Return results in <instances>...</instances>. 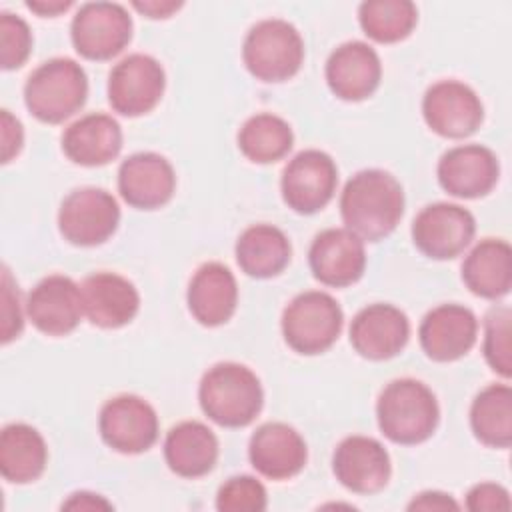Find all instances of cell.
Instances as JSON below:
<instances>
[{"mask_svg": "<svg viewBox=\"0 0 512 512\" xmlns=\"http://www.w3.org/2000/svg\"><path fill=\"white\" fill-rule=\"evenodd\" d=\"M340 214L346 228L358 238L378 242L402 220L404 190L386 170H360L342 190Z\"/></svg>", "mask_w": 512, "mask_h": 512, "instance_id": "obj_1", "label": "cell"}, {"mask_svg": "<svg viewBox=\"0 0 512 512\" xmlns=\"http://www.w3.org/2000/svg\"><path fill=\"white\" fill-rule=\"evenodd\" d=\"M202 412L224 428H244L256 420L264 404L258 376L244 364L218 362L208 368L198 386Z\"/></svg>", "mask_w": 512, "mask_h": 512, "instance_id": "obj_2", "label": "cell"}, {"mask_svg": "<svg viewBox=\"0 0 512 512\" xmlns=\"http://www.w3.org/2000/svg\"><path fill=\"white\" fill-rule=\"evenodd\" d=\"M376 418L382 434L402 446L428 440L440 420L434 392L420 380L398 378L384 386L376 402Z\"/></svg>", "mask_w": 512, "mask_h": 512, "instance_id": "obj_3", "label": "cell"}, {"mask_svg": "<svg viewBox=\"0 0 512 512\" xmlns=\"http://www.w3.org/2000/svg\"><path fill=\"white\" fill-rule=\"evenodd\" d=\"M88 78L72 58L42 62L24 84L28 112L44 124H60L74 116L86 102Z\"/></svg>", "mask_w": 512, "mask_h": 512, "instance_id": "obj_4", "label": "cell"}, {"mask_svg": "<svg viewBox=\"0 0 512 512\" xmlns=\"http://www.w3.org/2000/svg\"><path fill=\"white\" fill-rule=\"evenodd\" d=\"M242 60L256 80L284 82L296 76L304 62V40L286 20H262L248 30Z\"/></svg>", "mask_w": 512, "mask_h": 512, "instance_id": "obj_5", "label": "cell"}, {"mask_svg": "<svg viewBox=\"0 0 512 512\" xmlns=\"http://www.w3.org/2000/svg\"><path fill=\"white\" fill-rule=\"evenodd\" d=\"M280 324L284 342L294 352L314 356L326 352L338 340L344 314L330 294L308 290L288 302Z\"/></svg>", "mask_w": 512, "mask_h": 512, "instance_id": "obj_6", "label": "cell"}, {"mask_svg": "<svg viewBox=\"0 0 512 512\" xmlns=\"http://www.w3.org/2000/svg\"><path fill=\"white\" fill-rule=\"evenodd\" d=\"M70 38L82 58L104 62L118 56L128 46L132 38V18L122 4L88 2L74 14Z\"/></svg>", "mask_w": 512, "mask_h": 512, "instance_id": "obj_7", "label": "cell"}, {"mask_svg": "<svg viewBox=\"0 0 512 512\" xmlns=\"http://www.w3.org/2000/svg\"><path fill=\"white\" fill-rule=\"evenodd\" d=\"M120 208L104 188H76L60 204L58 230L74 246L104 244L118 228Z\"/></svg>", "mask_w": 512, "mask_h": 512, "instance_id": "obj_8", "label": "cell"}, {"mask_svg": "<svg viewBox=\"0 0 512 512\" xmlns=\"http://www.w3.org/2000/svg\"><path fill=\"white\" fill-rule=\"evenodd\" d=\"M166 74L162 64L148 54L122 58L108 76V102L114 112L136 118L152 112L162 100Z\"/></svg>", "mask_w": 512, "mask_h": 512, "instance_id": "obj_9", "label": "cell"}, {"mask_svg": "<svg viewBox=\"0 0 512 512\" xmlns=\"http://www.w3.org/2000/svg\"><path fill=\"white\" fill-rule=\"evenodd\" d=\"M414 246L432 260H452L472 242L476 232L474 216L450 202H436L422 208L412 222Z\"/></svg>", "mask_w": 512, "mask_h": 512, "instance_id": "obj_10", "label": "cell"}, {"mask_svg": "<svg viewBox=\"0 0 512 512\" xmlns=\"http://www.w3.org/2000/svg\"><path fill=\"white\" fill-rule=\"evenodd\" d=\"M98 430L112 450L120 454H142L158 440V416L144 398L120 394L100 408Z\"/></svg>", "mask_w": 512, "mask_h": 512, "instance_id": "obj_11", "label": "cell"}, {"mask_svg": "<svg viewBox=\"0 0 512 512\" xmlns=\"http://www.w3.org/2000/svg\"><path fill=\"white\" fill-rule=\"evenodd\" d=\"M338 168L332 156L322 150H302L284 168L280 190L282 198L298 214L322 210L334 196Z\"/></svg>", "mask_w": 512, "mask_h": 512, "instance_id": "obj_12", "label": "cell"}, {"mask_svg": "<svg viewBox=\"0 0 512 512\" xmlns=\"http://www.w3.org/2000/svg\"><path fill=\"white\" fill-rule=\"evenodd\" d=\"M422 114L432 132L442 138H466L484 120V106L478 94L464 82H434L422 100Z\"/></svg>", "mask_w": 512, "mask_h": 512, "instance_id": "obj_13", "label": "cell"}, {"mask_svg": "<svg viewBox=\"0 0 512 512\" xmlns=\"http://www.w3.org/2000/svg\"><path fill=\"white\" fill-rule=\"evenodd\" d=\"M308 262L318 282L332 288H346L364 274V240L348 228L322 230L312 240Z\"/></svg>", "mask_w": 512, "mask_h": 512, "instance_id": "obj_14", "label": "cell"}, {"mask_svg": "<svg viewBox=\"0 0 512 512\" xmlns=\"http://www.w3.org/2000/svg\"><path fill=\"white\" fill-rule=\"evenodd\" d=\"M26 314L34 328L46 336L74 332L84 314L80 286L64 274L42 278L28 294Z\"/></svg>", "mask_w": 512, "mask_h": 512, "instance_id": "obj_15", "label": "cell"}, {"mask_svg": "<svg viewBox=\"0 0 512 512\" xmlns=\"http://www.w3.org/2000/svg\"><path fill=\"white\" fill-rule=\"evenodd\" d=\"M332 472L336 480L350 492L376 494L392 474V464L386 448L370 436L344 438L332 456Z\"/></svg>", "mask_w": 512, "mask_h": 512, "instance_id": "obj_16", "label": "cell"}, {"mask_svg": "<svg viewBox=\"0 0 512 512\" xmlns=\"http://www.w3.org/2000/svg\"><path fill=\"white\" fill-rule=\"evenodd\" d=\"M438 182L456 198H482L498 182L500 164L496 154L482 144L454 146L438 160Z\"/></svg>", "mask_w": 512, "mask_h": 512, "instance_id": "obj_17", "label": "cell"}, {"mask_svg": "<svg viewBox=\"0 0 512 512\" xmlns=\"http://www.w3.org/2000/svg\"><path fill=\"white\" fill-rule=\"evenodd\" d=\"M478 320L462 304H440L420 322L418 338L424 354L434 362H454L476 344Z\"/></svg>", "mask_w": 512, "mask_h": 512, "instance_id": "obj_18", "label": "cell"}, {"mask_svg": "<svg viewBox=\"0 0 512 512\" xmlns=\"http://www.w3.org/2000/svg\"><path fill=\"white\" fill-rule=\"evenodd\" d=\"M176 190L172 164L156 152H136L118 168V192L138 210H156L170 202Z\"/></svg>", "mask_w": 512, "mask_h": 512, "instance_id": "obj_19", "label": "cell"}, {"mask_svg": "<svg viewBox=\"0 0 512 512\" xmlns=\"http://www.w3.org/2000/svg\"><path fill=\"white\" fill-rule=\"evenodd\" d=\"M408 338V316L400 308L384 302L368 304L350 324V344L368 360H388L400 354Z\"/></svg>", "mask_w": 512, "mask_h": 512, "instance_id": "obj_20", "label": "cell"}, {"mask_svg": "<svg viewBox=\"0 0 512 512\" xmlns=\"http://www.w3.org/2000/svg\"><path fill=\"white\" fill-rule=\"evenodd\" d=\"M324 74L334 96L346 102H360L376 92L382 78V64L370 44L350 40L332 50Z\"/></svg>", "mask_w": 512, "mask_h": 512, "instance_id": "obj_21", "label": "cell"}, {"mask_svg": "<svg viewBox=\"0 0 512 512\" xmlns=\"http://www.w3.org/2000/svg\"><path fill=\"white\" fill-rule=\"evenodd\" d=\"M250 464L270 480H288L302 472L308 460L304 438L284 422H266L250 436Z\"/></svg>", "mask_w": 512, "mask_h": 512, "instance_id": "obj_22", "label": "cell"}, {"mask_svg": "<svg viewBox=\"0 0 512 512\" xmlns=\"http://www.w3.org/2000/svg\"><path fill=\"white\" fill-rule=\"evenodd\" d=\"M86 318L100 328H122L140 308L136 286L116 272H94L80 284Z\"/></svg>", "mask_w": 512, "mask_h": 512, "instance_id": "obj_23", "label": "cell"}, {"mask_svg": "<svg viewBox=\"0 0 512 512\" xmlns=\"http://www.w3.org/2000/svg\"><path fill=\"white\" fill-rule=\"evenodd\" d=\"M186 302L198 324L208 328L226 324L238 304V284L230 268L220 262L202 264L188 284Z\"/></svg>", "mask_w": 512, "mask_h": 512, "instance_id": "obj_24", "label": "cell"}, {"mask_svg": "<svg viewBox=\"0 0 512 512\" xmlns=\"http://www.w3.org/2000/svg\"><path fill=\"white\" fill-rule=\"evenodd\" d=\"M122 150V128L108 114H86L62 132V152L78 166H104Z\"/></svg>", "mask_w": 512, "mask_h": 512, "instance_id": "obj_25", "label": "cell"}, {"mask_svg": "<svg viewBox=\"0 0 512 512\" xmlns=\"http://www.w3.org/2000/svg\"><path fill=\"white\" fill-rule=\"evenodd\" d=\"M164 458L168 468L182 478L206 476L218 460V438L198 420L180 422L166 434Z\"/></svg>", "mask_w": 512, "mask_h": 512, "instance_id": "obj_26", "label": "cell"}, {"mask_svg": "<svg viewBox=\"0 0 512 512\" xmlns=\"http://www.w3.org/2000/svg\"><path fill=\"white\" fill-rule=\"evenodd\" d=\"M462 282L466 288L486 300L502 298L512 286V250L506 240H480L462 264Z\"/></svg>", "mask_w": 512, "mask_h": 512, "instance_id": "obj_27", "label": "cell"}, {"mask_svg": "<svg viewBox=\"0 0 512 512\" xmlns=\"http://www.w3.org/2000/svg\"><path fill=\"white\" fill-rule=\"evenodd\" d=\"M48 464L42 434L24 422L4 426L0 434V472L6 482L28 484L38 480Z\"/></svg>", "mask_w": 512, "mask_h": 512, "instance_id": "obj_28", "label": "cell"}, {"mask_svg": "<svg viewBox=\"0 0 512 512\" xmlns=\"http://www.w3.org/2000/svg\"><path fill=\"white\" fill-rule=\"evenodd\" d=\"M234 252L244 274L252 278H272L288 266L292 246L280 228L254 224L238 236Z\"/></svg>", "mask_w": 512, "mask_h": 512, "instance_id": "obj_29", "label": "cell"}, {"mask_svg": "<svg viewBox=\"0 0 512 512\" xmlns=\"http://www.w3.org/2000/svg\"><path fill=\"white\" fill-rule=\"evenodd\" d=\"M470 426L474 436L490 448L512 444V390L508 384L482 388L470 406Z\"/></svg>", "mask_w": 512, "mask_h": 512, "instance_id": "obj_30", "label": "cell"}, {"mask_svg": "<svg viewBox=\"0 0 512 512\" xmlns=\"http://www.w3.org/2000/svg\"><path fill=\"white\" fill-rule=\"evenodd\" d=\"M294 144L290 124L276 114H254L238 130V148L254 164L282 160Z\"/></svg>", "mask_w": 512, "mask_h": 512, "instance_id": "obj_31", "label": "cell"}, {"mask_svg": "<svg viewBox=\"0 0 512 512\" xmlns=\"http://www.w3.org/2000/svg\"><path fill=\"white\" fill-rule=\"evenodd\" d=\"M364 34L380 44H394L410 36L418 22V10L410 0H368L358 8Z\"/></svg>", "mask_w": 512, "mask_h": 512, "instance_id": "obj_32", "label": "cell"}, {"mask_svg": "<svg viewBox=\"0 0 512 512\" xmlns=\"http://www.w3.org/2000/svg\"><path fill=\"white\" fill-rule=\"evenodd\" d=\"M510 320L512 312L508 306H494L484 318V358L488 366L502 378L512 374V352H510Z\"/></svg>", "mask_w": 512, "mask_h": 512, "instance_id": "obj_33", "label": "cell"}, {"mask_svg": "<svg viewBox=\"0 0 512 512\" xmlns=\"http://www.w3.org/2000/svg\"><path fill=\"white\" fill-rule=\"evenodd\" d=\"M268 506V494L260 480L242 474L228 478L216 494L220 512H262Z\"/></svg>", "mask_w": 512, "mask_h": 512, "instance_id": "obj_34", "label": "cell"}, {"mask_svg": "<svg viewBox=\"0 0 512 512\" xmlns=\"http://www.w3.org/2000/svg\"><path fill=\"white\" fill-rule=\"evenodd\" d=\"M0 42H2V68H20L32 50V32L28 24L10 12L0 14Z\"/></svg>", "mask_w": 512, "mask_h": 512, "instance_id": "obj_35", "label": "cell"}, {"mask_svg": "<svg viewBox=\"0 0 512 512\" xmlns=\"http://www.w3.org/2000/svg\"><path fill=\"white\" fill-rule=\"evenodd\" d=\"M24 328L20 310V292L14 284L10 270H2V344L18 338Z\"/></svg>", "mask_w": 512, "mask_h": 512, "instance_id": "obj_36", "label": "cell"}, {"mask_svg": "<svg viewBox=\"0 0 512 512\" xmlns=\"http://www.w3.org/2000/svg\"><path fill=\"white\" fill-rule=\"evenodd\" d=\"M466 508L474 512L482 510H510L508 490L494 482H480L466 494Z\"/></svg>", "mask_w": 512, "mask_h": 512, "instance_id": "obj_37", "label": "cell"}, {"mask_svg": "<svg viewBox=\"0 0 512 512\" xmlns=\"http://www.w3.org/2000/svg\"><path fill=\"white\" fill-rule=\"evenodd\" d=\"M24 130L18 118L8 110H2V162L8 164L22 150Z\"/></svg>", "mask_w": 512, "mask_h": 512, "instance_id": "obj_38", "label": "cell"}, {"mask_svg": "<svg viewBox=\"0 0 512 512\" xmlns=\"http://www.w3.org/2000/svg\"><path fill=\"white\" fill-rule=\"evenodd\" d=\"M460 504L446 492L426 490L412 498L408 510H458Z\"/></svg>", "mask_w": 512, "mask_h": 512, "instance_id": "obj_39", "label": "cell"}, {"mask_svg": "<svg viewBox=\"0 0 512 512\" xmlns=\"http://www.w3.org/2000/svg\"><path fill=\"white\" fill-rule=\"evenodd\" d=\"M66 510H110L112 504L104 500V496L94 494V492H74L70 498L62 504Z\"/></svg>", "mask_w": 512, "mask_h": 512, "instance_id": "obj_40", "label": "cell"}, {"mask_svg": "<svg viewBox=\"0 0 512 512\" xmlns=\"http://www.w3.org/2000/svg\"><path fill=\"white\" fill-rule=\"evenodd\" d=\"M132 6L148 16V18H168L172 16L176 10L182 8V2H158V0H148V2H132Z\"/></svg>", "mask_w": 512, "mask_h": 512, "instance_id": "obj_41", "label": "cell"}, {"mask_svg": "<svg viewBox=\"0 0 512 512\" xmlns=\"http://www.w3.org/2000/svg\"><path fill=\"white\" fill-rule=\"evenodd\" d=\"M26 8L36 12L38 16L46 18V16H58V14L66 12L68 8H72V2L70 0H66V2H62V0H50V2L38 0V2H26Z\"/></svg>", "mask_w": 512, "mask_h": 512, "instance_id": "obj_42", "label": "cell"}]
</instances>
